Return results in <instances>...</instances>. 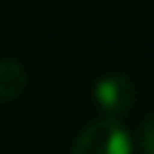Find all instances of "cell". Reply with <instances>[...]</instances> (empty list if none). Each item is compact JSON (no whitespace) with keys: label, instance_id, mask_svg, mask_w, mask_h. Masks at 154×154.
Here are the masks:
<instances>
[{"label":"cell","instance_id":"obj_4","mask_svg":"<svg viewBox=\"0 0 154 154\" xmlns=\"http://www.w3.org/2000/svg\"><path fill=\"white\" fill-rule=\"evenodd\" d=\"M141 135H143V154H154V149H152V116L143 119V130H141Z\"/></svg>","mask_w":154,"mask_h":154},{"label":"cell","instance_id":"obj_1","mask_svg":"<svg viewBox=\"0 0 154 154\" xmlns=\"http://www.w3.org/2000/svg\"><path fill=\"white\" fill-rule=\"evenodd\" d=\"M70 154H133V141L119 119L103 116L79 133Z\"/></svg>","mask_w":154,"mask_h":154},{"label":"cell","instance_id":"obj_2","mask_svg":"<svg viewBox=\"0 0 154 154\" xmlns=\"http://www.w3.org/2000/svg\"><path fill=\"white\" fill-rule=\"evenodd\" d=\"M92 95H95V103L100 106V111L106 116L116 119V116H122L125 111L133 108V103H135V84L125 73H108V76H103L95 84Z\"/></svg>","mask_w":154,"mask_h":154},{"label":"cell","instance_id":"obj_3","mask_svg":"<svg viewBox=\"0 0 154 154\" xmlns=\"http://www.w3.org/2000/svg\"><path fill=\"white\" fill-rule=\"evenodd\" d=\"M27 87V73L16 60H0V100H14Z\"/></svg>","mask_w":154,"mask_h":154}]
</instances>
